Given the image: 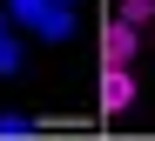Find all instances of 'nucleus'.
<instances>
[{
  "mask_svg": "<svg viewBox=\"0 0 155 141\" xmlns=\"http://www.w3.org/2000/svg\"><path fill=\"white\" fill-rule=\"evenodd\" d=\"M0 74H20V40H14V34L0 40Z\"/></svg>",
  "mask_w": 155,
  "mask_h": 141,
  "instance_id": "obj_7",
  "label": "nucleus"
},
{
  "mask_svg": "<svg viewBox=\"0 0 155 141\" xmlns=\"http://www.w3.org/2000/svg\"><path fill=\"white\" fill-rule=\"evenodd\" d=\"M135 107V74L128 67H101V114H128Z\"/></svg>",
  "mask_w": 155,
  "mask_h": 141,
  "instance_id": "obj_2",
  "label": "nucleus"
},
{
  "mask_svg": "<svg viewBox=\"0 0 155 141\" xmlns=\"http://www.w3.org/2000/svg\"><path fill=\"white\" fill-rule=\"evenodd\" d=\"M34 34H41V40H68V34H74V7H54V0H47V14L34 20Z\"/></svg>",
  "mask_w": 155,
  "mask_h": 141,
  "instance_id": "obj_3",
  "label": "nucleus"
},
{
  "mask_svg": "<svg viewBox=\"0 0 155 141\" xmlns=\"http://www.w3.org/2000/svg\"><path fill=\"white\" fill-rule=\"evenodd\" d=\"M0 40H7V7H0Z\"/></svg>",
  "mask_w": 155,
  "mask_h": 141,
  "instance_id": "obj_8",
  "label": "nucleus"
},
{
  "mask_svg": "<svg viewBox=\"0 0 155 141\" xmlns=\"http://www.w3.org/2000/svg\"><path fill=\"white\" fill-rule=\"evenodd\" d=\"M20 134H34L27 114H0V141H20Z\"/></svg>",
  "mask_w": 155,
  "mask_h": 141,
  "instance_id": "obj_6",
  "label": "nucleus"
},
{
  "mask_svg": "<svg viewBox=\"0 0 155 141\" xmlns=\"http://www.w3.org/2000/svg\"><path fill=\"white\" fill-rule=\"evenodd\" d=\"M54 7H74V0H54Z\"/></svg>",
  "mask_w": 155,
  "mask_h": 141,
  "instance_id": "obj_9",
  "label": "nucleus"
},
{
  "mask_svg": "<svg viewBox=\"0 0 155 141\" xmlns=\"http://www.w3.org/2000/svg\"><path fill=\"white\" fill-rule=\"evenodd\" d=\"M135 54H142V27L115 14L101 27V67H135Z\"/></svg>",
  "mask_w": 155,
  "mask_h": 141,
  "instance_id": "obj_1",
  "label": "nucleus"
},
{
  "mask_svg": "<svg viewBox=\"0 0 155 141\" xmlns=\"http://www.w3.org/2000/svg\"><path fill=\"white\" fill-rule=\"evenodd\" d=\"M115 14H121V20H135V27H142V20H155V0H115Z\"/></svg>",
  "mask_w": 155,
  "mask_h": 141,
  "instance_id": "obj_5",
  "label": "nucleus"
},
{
  "mask_svg": "<svg viewBox=\"0 0 155 141\" xmlns=\"http://www.w3.org/2000/svg\"><path fill=\"white\" fill-rule=\"evenodd\" d=\"M7 7V20H20V27H34L41 14H47V0H0Z\"/></svg>",
  "mask_w": 155,
  "mask_h": 141,
  "instance_id": "obj_4",
  "label": "nucleus"
}]
</instances>
